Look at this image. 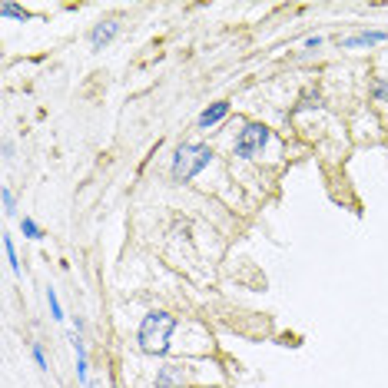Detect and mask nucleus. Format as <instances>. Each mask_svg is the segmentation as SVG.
<instances>
[{"label": "nucleus", "instance_id": "1", "mask_svg": "<svg viewBox=\"0 0 388 388\" xmlns=\"http://www.w3.org/2000/svg\"><path fill=\"white\" fill-rule=\"evenodd\" d=\"M176 332V315L169 312H146L139 322L137 342L143 355H166L169 352V335Z\"/></svg>", "mask_w": 388, "mask_h": 388}, {"label": "nucleus", "instance_id": "2", "mask_svg": "<svg viewBox=\"0 0 388 388\" xmlns=\"http://www.w3.org/2000/svg\"><path fill=\"white\" fill-rule=\"evenodd\" d=\"M213 163V150L206 143H179L173 156V179L179 183H189Z\"/></svg>", "mask_w": 388, "mask_h": 388}, {"label": "nucleus", "instance_id": "3", "mask_svg": "<svg viewBox=\"0 0 388 388\" xmlns=\"http://www.w3.org/2000/svg\"><path fill=\"white\" fill-rule=\"evenodd\" d=\"M269 143V126L263 123H246L236 137V156L239 160H256L263 146Z\"/></svg>", "mask_w": 388, "mask_h": 388}, {"label": "nucleus", "instance_id": "4", "mask_svg": "<svg viewBox=\"0 0 388 388\" xmlns=\"http://www.w3.org/2000/svg\"><path fill=\"white\" fill-rule=\"evenodd\" d=\"M116 34H120V20H116V17H110V20H100V24L90 30V47H93V50H103V47H106V43H110Z\"/></svg>", "mask_w": 388, "mask_h": 388}, {"label": "nucleus", "instance_id": "5", "mask_svg": "<svg viewBox=\"0 0 388 388\" xmlns=\"http://www.w3.org/2000/svg\"><path fill=\"white\" fill-rule=\"evenodd\" d=\"M226 116H229V103L216 100V103H209V106L200 113V120H196V123H200V130H213L216 123H223Z\"/></svg>", "mask_w": 388, "mask_h": 388}, {"label": "nucleus", "instance_id": "6", "mask_svg": "<svg viewBox=\"0 0 388 388\" xmlns=\"http://www.w3.org/2000/svg\"><path fill=\"white\" fill-rule=\"evenodd\" d=\"M183 382H186L183 365H163L156 372V388H183Z\"/></svg>", "mask_w": 388, "mask_h": 388}, {"label": "nucleus", "instance_id": "7", "mask_svg": "<svg viewBox=\"0 0 388 388\" xmlns=\"http://www.w3.org/2000/svg\"><path fill=\"white\" fill-rule=\"evenodd\" d=\"M382 40H388V34H382V30H362V34H352V37L342 40V47H345V50H355V47H375V43H382Z\"/></svg>", "mask_w": 388, "mask_h": 388}, {"label": "nucleus", "instance_id": "8", "mask_svg": "<svg viewBox=\"0 0 388 388\" xmlns=\"http://www.w3.org/2000/svg\"><path fill=\"white\" fill-rule=\"evenodd\" d=\"M70 342H74V352H76V378L83 382V385H90V359H87V345H83V338L70 335Z\"/></svg>", "mask_w": 388, "mask_h": 388}, {"label": "nucleus", "instance_id": "9", "mask_svg": "<svg viewBox=\"0 0 388 388\" xmlns=\"http://www.w3.org/2000/svg\"><path fill=\"white\" fill-rule=\"evenodd\" d=\"M0 17H13V20H30V11L17 7V4H11V0H4V4H0Z\"/></svg>", "mask_w": 388, "mask_h": 388}, {"label": "nucleus", "instance_id": "10", "mask_svg": "<svg viewBox=\"0 0 388 388\" xmlns=\"http://www.w3.org/2000/svg\"><path fill=\"white\" fill-rule=\"evenodd\" d=\"M20 233H24L27 239H34V242H37V239H43V233H40V226L34 223L30 216H24V219H20Z\"/></svg>", "mask_w": 388, "mask_h": 388}, {"label": "nucleus", "instance_id": "11", "mask_svg": "<svg viewBox=\"0 0 388 388\" xmlns=\"http://www.w3.org/2000/svg\"><path fill=\"white\" fill-rule=\"evenodd\" d=\"M47 305H50L53 319H57V322H63V305H60V299H57V289H47Z\"/></svg>", "mask_w": 388, "mask_h": 388}, {"label": "nucleus", "instance_id": "12", "mask_svg": "<svg viewBox=\"0 0 388 388\" xmlns=\"http://www.w3.org/2000/svg\"><path fill=\"white\" fill-rule=\"evenodd\" d=\"M30 355H34V362H37L40 372H47V368H50V362H47V352H43V345H40V342H34V345H30Z\"/></svg>", "mask_w": 388, "mask_h": 388}, {"label": "nucleus", "instance_id": "13", "mask_svg": "<svg viewBox=\"0 0 388 388\" xmlns=\"http://www.w3.org/2000/svg\"><path fill=\"white\" fill-rule=\"evenodd\" d=\"M372 97H375L378 103H388V80L385 76H378L375 83H372Z\"/></svg>", "mask_w": 388, "mask_h": 388}, {"label": "nucleus", "instance_id": "14", "mask_svg": "<svg viewBox=\"0 0 388 388\" xmlns=\"http://www.w3.org/2000/svg\"><path fill=\"white\" fill-rule=\"evenodd\" d=\"M319 103H322V97L309 90V93H302V100H299V106H296V113H302V110H312V106H319Z\"/></svg>", "mask_w": 388, "mask_h": 388}, {"label": "nucleus", "instance_id": "15", "mask_svg": "<svg viewBox=\"0 0 388 388\" xmlns=\"http://www.w3.org/2000/svg\"><path fill=\"white\" fill-rule=\"evenodd\" d=\"M4 252H7V263H11L13 272H20V263H17V249H13V239L4 236Z\"/></svg>", "mask_w": 388, "mask_h": 388}, {"label": "nucleus", "instance_id": "16", "mask_svg": "<svg viewBox=\"0 0 388 388\" xmlns=\"http://www.w3.org/2000/svg\"><path fill=\"white\" fill-rule=\"evenodd\" d=\"M0 200H4V213H7V216H13V213H17V200H13V193H11L7 186L0 189Z\"/></svg>", "mask_w": 388, "mask_h": 388}, {"label": "nucleus", "instance_id": "17", "mask_svg": "<svg viewBox=\"0 0 388 388\" xmlns=\"http://www.w3.org/2000/svg\"><path fill=\"white\" fill-rule=\"evenodd\" d=\"M305 47H309V50H315V47H322V37H309V40H305Z\"/></svg>", "mask_w": 388, "mask_h": 388}, {"label": "nucleus", "instance_id": "18", "mask_svg": "<svg viewBox=\"0 0 388 388\" xmlns=\"http://www.w3.org/2000/svg\"><path fill=\"white\" fill-rule=\"evenodd\" d=\"M11 156H13V143H4V160L11 163Z\"/></svg>", "mask_w": 388, "mask_h": 388}]
</instances>
